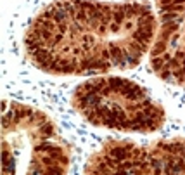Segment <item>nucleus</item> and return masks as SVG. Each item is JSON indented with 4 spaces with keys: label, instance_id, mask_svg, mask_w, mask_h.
<instances>
[{
    "label": "nucleus",
    "instance_id": "obj_11",
    "mask_svg": "<svg viewBox=\"0 0 185 175\" xmlns=\"http://www.w3.org/2000/svg\"><path fill=\"white\" fill-rule=\"evenodd\" d=\"M145 24H154V16L147 14V16H140L137 21V26H145Z\"/></svg>",
    "mask_w": 185,
    "mask_h": 175
},
{
    "label": "nucleus",
    "instance_id": "obj_21",
    "mask_svg": "<svg viewBox=\"0 0 185 175\" xmlns=\"http://www.w3.org/2000/svg\"><path fill=\"white\" fill-rule=\"evenodd\" d=\"M163 59L166 61V63H170V61H171V56H170V54H164V56H163Z\"/></svg>",
    "mask_w": 185,
    "mask_h": 175
},
{
    "label": "nucleus",
    "instance_id": "obj_8",
    "mask_svg": "<svg viewBox=\"0 0 185 175\" xmlns=\"http://www.w3.org/2000/svg\"><path fill=\"white\" fill-rule=\"evenodd\" d=\"M74 21L76 23H88L90 19H88V12L85 11V9H78L76 12H74Z\"/></svg>",
    "mask_w": 185,
    "mask_h": 175
},
{
    "label": "nucleus",
    "instance_id": "obj_22",
    "mask_svg": "<svg viewBox=\"0 0 185 175\" xmlns=\"http://www.w3.org/2000/svg\"><path fill=\"white\" fill-rule=\"evenodd\" d=\"M161 4H171V0H159Z\"/></svg>",
    "mask_w": 185,
    "mask_h": 175
},
{
    "label": "nucleus",
    "instance_id": "obj_19",
    "mask_svg": "<svg viewBox=\"0 0 185 175\" xmlns=\"http://www.w3.org/2000/svg\"><path fill=\"white\" fill-rule=\"evenodd\" d=\"M111 31H112V33H118V31H119V24H118V23H112V24H111Z\"/></svg>",
    "mask_w": 185,
    "mask_h": 175
},
{
    "label": "nucleus",
    "instance_id": "obj_15",
    "mask_svg": "<svg viewBox=\"0 0 185 175\" xmlns=\"http://www.w3.org/2000/svg\"><path fill=\"white\" fill-rule=\"evenodd\" d=\"M40 132L43 135H52V134H54V127H52V123H43V125H40Z\"/></svg>",
    "mask_w": 185,
    "mask_h": 175
},
{
    "label": "nucleus",
    "instance_id": "obj_17",
    "mask_svg": "<svg viewBox=\"0 0 185 175\" xmlns=\"http://www.w3.org/2000/svg\"><path fill=\"white\" fill-rule=\"evenodd\" d=\"M61 73H74V63H62V68H61Z\"/></svg>",
    "mask_w": 185,
    "mask_h": 175
},
{
    "label": "nucleus",
    "instance_id": "obj_5",
    "mask_svg": "<svg viewBox=\"0 0 185 175\" xmlns=\"http://www.w3.org/2000/svg\"><path fill=\"white\" fill-rule=\"evenodd\" d=\"M123 85H125V80L118 78V76H112V78L108 80V87L111 90H116V92H119V90L123 89Z\"/></svg>",
    "mask_w": 185,
    "mask_h": 175
},
{
    "label": "nucleus",
    "instance_id": "obj_14",
    "mask_svg": "<svg viewBox=\"0 0 185 175\" xmlns=\"http://www.w3.org/2000/svg\"><path fill=\"white\" fill-rule=\"evenodd\" d=\"M144 127L149 128V130H154V128H158V123H156V120L152 118V116H145V120H144Z\"/></svg>",
    "mask_w": 185,
    "mask_h": 175
},
{
    "label": "nucleus",
    "instance_id": "obj_20",
    "mask_svg": "<svg viewBox=\"0 0 185 175\" xmlns=\"http://www.w3.org/2000/svg\"><path fill=\"white\" fill-rule=\"evenodd\" d=\"M125 28H126V30H132V28H133V23L130 21V19H126V23H125Z\"/></svg>",
    "mask_w": 185,
    "mask_h": 175
},
{
    "label": "nucleus",
    "instance_id": "obj_16",
    "mask_svg": "<svg viewBox=\"0 0 185 175\" xmlns=\"http://www.w3.org/2000/svg\"><path fill=\"white\" fill-rule=\"evenodd\" d=\"M173 76L180 83H183L185 82V71H183V68H177V69H173Z\"/></svg>",
    "mask_w": 185,
    "mask_h": 175
},
{
    "label": "nucleus",
    "instance_id": "obj_1",
    "mask_svg": "<svg viewBox=\"0 0 185 175\" xmlns=\"http://www.w3.org/2000/svg\"><path fill=\"white\" fill-rule=\"evenodd\" d=\"M109 52H111V59H112V63H114V64H123V63H125L126 57H125V50H123L121 47L111 44V45H109Z\"/></svg>",
    "mask_w": 185,
    "mask_h": 175
},
{
    "label": "nucleus",
    "instance_id": "obj_12",
    "mask_svg": "<svg viewBox=\"0 0 185 175\" xmlns=\"http://www.w3.org/2000/svg\"><path fill=\"white\" fill-rule=\"evenodd\" d=\"M164 50H166V44H164V40H161V42H158V44L154 45V49H152V56L158 57L159 54H163Z\"/></svg>",
    "mask_w": 185,
    "mask_h": 175
},
{
    "label": "nucleus",
    "instance_id": "obj_9",
    "mask_svg": "<svg viewBox=\"0 0 185 175\" xmlns=\"http://www.w3.org/2000/svg\"><path fill=\"white\" fill-rule=\"evenodd\" d=\"M164 23H170V21H182V16L177 14V12H163L161 14Z\"/></svg>",
    "mask_w": 185,
    "mask_h": 175
},
{
    "label": "nucleus",
    "instance_id": "obj_2",
    "mask_svg": "<svg viewBox=\"0 0 185 175\" xmlns=\"http://www.w3.org/2000/svg\"><path fill=\"white\" fill-rule=\"evenodd\" d=\"M112 19H114V23H118V24L125 23L126 12H125V7H123V5H116V7H112Z\"/></svg>",
    "mask_w": 185,
    "mask_h": 175
},
{
    "label": "nucleus",
    "instance_id": "obj_6",
    "mask_svg": "<svg viewBox=\"0 0 185 175\" xmlns=\"http://www.w3.org/2000/svg\"><path fill=\"white\" fill-rule=\"evenodd\" d=\"M152 35L154 33H147V31H140V30H135L133 31V40H137V42H149L152 38Z\"/></svg>",
    "mask_w": 185,
    "mask_h": 175
},
{
    "label": "nucleus",
    "instance_id": "obj_13",
    "mask_svg": "<svg viewBox=\"0 0 185 175\" xmlns=\"http://www.w3.org/2000/svg\"><path fill=\"white\" fill-rule=\"evenodd\" d=\"M54 147H56L54 144H48V142H42V144H38L37 147H35V151H37V153H40V151H42V153H50Z\"/></svg>",
    "mask_w": 185,
    "mask_h": 175
},
{
    "label": "nucleus",
    "instance_id": "obj_10",
    "mask_svg": "<svg viewBox=\"0 0 185 175\" xmlns=\"http://www.w3.org/2000/svg\"><path fill=\"white\" fill-rule=\"evenodd\" d=\"M151 64H152V69H154V71H161V69H163V66L166 64V61H164L163 57L158 56V57H152Z\"/></svg>",
    "mask_w": 185,
    "mask_h": 175
},
{
    "label": "nucleus",
    "instance_id": "obj_3",
    "mask_svg": "<svg viewBox=\"0 0 185 175\" xmlns=\"http://www.w3.org/2000/svg\"><path fill=\"white\" fill-rule=\"evenodd\" d=\"M178 30V21H170V23H164L163 26V40H168L171 33Z\"/></svg>",
    "mask_w": 185,
    "mask_h": 175
},
{
    "label": "nucleus",
    "instance_id": "obj_4",
    "mask_svg": "<svg viewBox=\"0 0 185 175\" xmlns=\"http://www.w3.org/2000/svg\"><path fill=\"white\" fill-rule=\"evenodd\" d=\"M33 57H35V61H37V64L38 63H43V61H47L48 57H50V50H48L47 47H40L37 52L33 54Z\"/></svg>",
    "mask_w": 185,
    "mask_h": 175
},
{
    "label": "nucleus",
    "instance_id": "obj_7",
    "mask_svg": "<svg viewBox=\"0 0 185 175\" xmlns=\"http://www.w3.org/2000/svg\"><path fill=\"white\" fill-rule=\"evenodd\" d=\"M130 49H132V50H133L135 54H144L145 50H147V42H132V44H130Z\"/></svg>",
    "mask_w": 185,
    "mask_h": 175
},
{
    "label": "nucleus",
    "instance_id": "obj_18",
    "mask_svg": "<svg viewBox=\"0 0 185 175\" xmlns=\"http://www.w3.org/2000/svg\"><path fill=\"white\" fill-rule=\"evenodd\" d=\"M166 64L171 68V69H177V68H180V63H178V57H175V59H171L170 63H166Z\"/></svg>",
    "mask_w": 185,
    "mask_h": 175
}]
</instances>
